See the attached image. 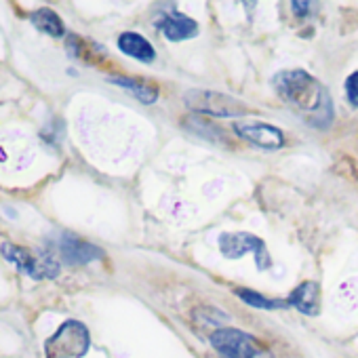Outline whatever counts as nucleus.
<instances>
[{
    "mask_svg": "<svg viewBox=\"0 0 358 358\" xmlns=\"http://www.w3.org/2000/svg\"><path fill=\"white\" fill-rule=\"evenodd\" d=\"M232 131L249 141L251 145H257V148H264V150H280L285 145V133L274 127V124H268V122H245V120H238L232 124Z\"/></svg>",
    "mask_w": 358,
    "mask_h": 358,
    "instance_id": "obj_8",
    "label": "nucleus"
},
{
    "mask_svg": "<svg viewBox=\"0 0 358 358\" xmlns=\"http://www.w3.org/2000/svg\"><path fill=\"white\" fill-rule=\"evenodd\" d=\"M220 251L226 259H241L247 253L253 255L257 270L272 268V255L264 238L251 232H222L220 236Z\"/></svg>",
    "mask_w": 358,
    "mask_h": 358,
    "instance_id": "obj_6",
    "label": "nucleus"
},
{
    "mask_svg": "<svg viewBox=\"0 0 358 358\" xmlns=\"http://www.w3.org/2000/svg\"><path fill=\"white\" fill-rule=\"evenodd\" d=\"M209 341L222 358H274L259 339L243 329L217 327L209 335Z\"/></svg>",
    "mask_w": 358,
    "mask_h": 358,
    "instance_id": "obj_2",
    "label": "nucleus"
},
{
    "mask_svg": "<svg viewBox=\"0 0 358 358\" xmlns=\"http://www.w3.org/2000/svg\"><path fill=\"white\" fill-rule=\"evenodd\" d=\"M118 49L124 55H129V57H133V59H137L141 64L156 62V49L150 45V41L145 36H141L137 32H122L118 36Z\"/></svg>",
    "mask_w": 358,
    "mask_h": 358,
    "instance_id": "obj_11",
    "label": "nucleus"
},
{
    "mask_svg": "<svg viewBox=\"0 0 358 358\" xmlns=\"http://www.w3.org/2000/svg\"><path fill=\"white\" fill-rule=\"evenodd\" d=\"M30 22H32V26L36 30H41V32H45V34H49L53 38L66 36V24L53 9L45 7V9H38V11L30 13Z\"/></svg>",
    "mask_w": 358,
    "mask_h": 358,
    "instance_id": "obj_14",
    "label": "nucleus"
},
{
    "mask_svg": "<svg viewBox=\"0 0 358 358\" xmlns=\"http://www.w3.org/2000/svg\"><path fill=\"white\" fill-rule=\"evenodd\" d=\"M272 87L310 127L329 129L333 122V99L329 89L306 70H282L274 74Z\"/></svg>",
    "mask_w": 358,
    "mask_h": 358,
    "instance_id": "obj_1",
    "label": "nucleus"
},
{
    "mask_svg": "<svg viewBox=\"0 0 358 358\" xmlns=\"http://www.w3.org/2000/svg\"><path fill=\"white\" fill-rule=\"evenodd\" d=\"M320 285L316 280H306L301 285H297L289 295L287 301L291 308H295L297 312L306 314V316H318L320 314Z\"/></svg>",
    "mask_w": 358,
    "mask_h": 358,
    "instance_id": "obj_10",
    "label": "nucleus"
},
{
    "mask_svg": "<svg viewBox=\"0 0 358 358\" xmlns=\"http://www.w3.org/2000/svg\"><path fill=\"white\" fill-rule=\"evenodd\" d=\"M312 7V3H299V0H293L291 3V9H293V13L297 15V17H306V15H310V9Z\"/></svg>",
    "mask_w": 358,
    "mask_h": 358,
    "instance_id": "obj_18",
    "label": "nucleus"
},
{
    "mask_svg": "<svg viewBox=\"0 0 358 358\" xmlns=\"http://www.w3.org/2000/svg\"><path fill=\"white\" fill-rule=\"evenodd\" d=\"M0 253H3V257L7 262H11L22 274L30 276L32 280L57 278V274H59V259L51 251H45L41 255H32L20 245L3 243L0 245Z\"/></svg>",
    "mask_w": 358,
    "mask_h": 358,
    "instance_id": "obj_5",
    "label": "nucleus"
},
{
    "mask_svg": "<svg viewBox=\"0 0 358 358\" xmlns=\"http://www.w3.org/2000/svg\"><path fill=\"white\" fill-rule=\"evenodd\" d=\"M345 97L352 108H358V72H352L345 78Z\"/></svg>",
    "mask_w": 358,
    "mask_h": 358,
    "instance_id": "obj_16",
    "label": "nucleus"
},
{
    "mask_svg": "<svg viewBox=\"0 0 358 358\" xmlns=\"http://www.w3.org/2000/svg\"><path fill=\"white\" fill-rule=\"evenodd\" d=\"M234 293H236V295H238L247 306L257 308V310H285V308H291V306H289V301H287V297H285V299L268 297V295H264V293H259V291L245 289V287L236 289Z\"/></svg>",
    "mask_w": 358,
    "mask_h": 358,
    "instance_id": "obj_15",
    "label": "nucleus"
},
{
    "mask_svg": "<svg viewBox=\"0 0 358 358\" xmlns=\"http://www.w3.org/2000/svg\"><path fill=\"white\" fill-rule=\"evenodd\" d=\"M91 348V333L80 320H66L47 341L45 358H83Z\"/></svg>",
    "mask_w": 358,
    "mask_h": 358,
    "instance_id": "obj_3",
    "label": "nucleus"
},
{
    "mask_svg": "<svg viewBox=\"0 0 358 358\" xmlns=\"http://www.w3.org/2000/svg\"><path fill=\"white\" fill-rule=\"evenodd\" d=\"M110 83L120 87V89H127L135 99H139L145 106L154 103L158 99V93H160L158 85L143 80V78H135V76H112Z\"/></svg>",
    "mask_w": 358,
    "mask_h": 358,
    "instance_id": "obj_12",
    "label": "nucleus"
},
{
    "mask_svg": "<svg viewBox=\"0 0 358 358\" xmlns=\"http://www.w3.org/2000/svg\"><path fill=\"white\" fill-rule=\"evenodd\" d=\"M57 251H59V259L64 264H68V266H87L91 262H97V259L106 257L103 249H99L93 243H87V241L78 238L72 232H64L59 236Z\"/></svg>",
    "mask_w": 358,
    "mask_h": 358,
    "instance_id": "obj_7",
    "label": "nucleus"
},
{
    "mask_svg": "<svg viewBox=\"0 0 358 358\" xmlns=\"http://www.w3.org/2000/svg\"><path fill=\"white\" fill-rule=\"evenodd\" d=\"M156 28L169 43H184L199 36V24L182 11H162Z\"/></svg>",
    "mask_w": 358,
    "mask_h": 358,
    "instance_id": "obj_9",
    "label": "nucleus"
},
{
    "mask_svg": "<svg viewBox=\"0 0 358 358\" xmlns=\"http://www.w3.org/2000/svg\"><path fill=\"white\" fill-rule=\"evenodd\" d=\"M62 135H64V120H55V127H47L45 131H43V137L49 141V143H59V139H62Z\"/></svg>",
    "mask_w": 358,
    "mask_h": 358,
    "instance_id": "obj_17",
    "label": "nucleus"
},
{
    "mask_svg": "<svg viewBox=\"0 0 358 358\" xmlns=\"http://www.w3.org/2000/svg\"><path fill=\"white\" fill-rule=\"evenodd\" d=\"M186 106L205 116H215V118H236V116H247L251 114V108L226 93L220 91H209V89H190L184 95Z\"/></svg>",
    "mask_w": 358,
    "mask_h": 358,
    "instance_id": "obj_4",
    "label": "nucleus"
},
{
    "mask_svg": "<svg viewBox=\"0 0 358 358\" xmlns=\"http://www.w3.org/2000/svg\"><path fill=\"white\" fill-rule=\"evenodd\" d=\"M66 51L72 59H80L85 64H97L101 57H106V49L101 45L85 41L76 34H70L66 38Z\"/></svg>",
    "mask_w": 358,
    "mask_h": 358,
    "instance_id": "obj_13",
    "label": "nucleus"
}]
</instances>
